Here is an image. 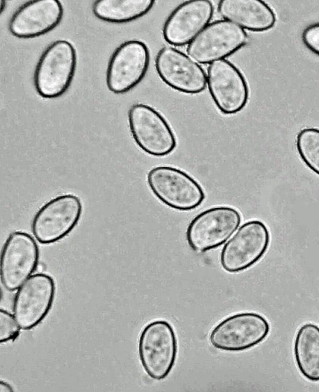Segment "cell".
<instances>
[{
    "instance_id": "obj_6",
    "label": "cell",
    "mask_w": 319,
    "mask_h": 392,
    "mask_svg": "<svg viewBox=\"0 0 319 392\" xmlns=\"http://www.w3.org/2000/svg\"><path fill=\"white\" fill-rule=\"evenodd\" d=\"M270 243L266 224L257 219L244 223L224 245L220 255L223 269L237 273L253 266L264 255Z\"/></svg>"
},
{
    "instance_id": "obj_10",
    "label": "cell",
    "mask_w": 319,
    "mask_h": 392,
    "mask_svg": "<svg viewBox=\"0 0 319 392\" xmlns=\"http://www.w3.org/2000/svg\"><path fill=\"white\" fill-rule=\"evenodd\" d=\"M40 250L28 233L16 231L6 238L0 257V278L4 287L17 290L36 270Z\"/></svg>"
},
{
    "instance_id": "obj_22",
    "label": "cell",
    "mask_w": 319,
    "mask_h": 392,
    "mask_svg": "<svg viewBox=\"0 0 319 392\" xmlns=\"http://www.w3.org/2000/svg\"><path fill=\"white\" fill-rule=\"evenodd\" d=\"M301 39L308 50L319 56V22L308 25L302 32Z\"/></svg>"
},
{
    "instance_id": "obj_18",
    "label": "cell",
    "mask_w": 319,
    "mask_h": 392,
    "mask_svg": "<svg viewBox=\"0 0 319 392\" xmlns=\"http://www.w3.org/2000/svg\"><path fill=\"white\" fill-rule=\"evenodd\" d=\"M296 364L306 379L319 381V327L313 323L302 325L293 342Z\"/></svg>"
},
{
    "instance_id": "obj_13",
    "label": "cell",
    "mask_w": 319,
    "mask_h": 392,
    "mask_svg": "<svg viewBox=\"0 0 319 392\" xmlns=\"http://www.w3.org/2000/svg\"><path fill=\"white\" fill-rule=\"evenodd\" d=\"M207 85L216 106L225 115L240 112L248 102L250 91L245 77L235 64L227 59L209 64Z\"/></svg>"
},
{
    "instance_id": "obj_17",
    "label": "cell",
    "mask_w": 319,
    "mask_h": 392,
    "mask_svg": "<svg viewBox=\"0 0 319 392\" xmlns=\"http://www.w3.org/2000/svg\"><path fill=\"white\" fill-rule=\"evenodd\" d=\"M218 11L224 20L252 32H264L276 21L272 8L262 0H221Z\"/></svg>"
},
{
    "instance_id": "obj_2",
    "label": "cell",
    "mask_w": 319,
    "mask_h": 392,
    "mask_svg": "<svg viewBox=\"0 0 319 392\" xmlns=\"http://www.w3.org/2000/svg\"><path fill=\"white\" fill-rule=\"evenodd\" d=\"M76 51L68 41L58 40L42 53L35 69L34 86L39 96L56 98L69 87L75 73Z\"/></svg>"
},
{
    "instance_id": "obj_9",
    "label": "cell",
    "mask_w": 319,
    "mask_h": 392,
    "mask_svg": "<svg viewBox=\"0 0 319 392\" xmlns=\"http://www.w3.org/2000/svg\"><path fill=\"white\" fill-rule=\"evenodd\" d=\"M247 39L245 30L236 23L224 19L215 21L188 45L186 53L197 63L211 64L236 52Z\"/></svg>"
},
{
    "instance_id": "obj_5",
    "label": "cell",
    "mask_w": 319,
    "mask_h": 392,
    "mask_svg": "<svg viewBox=\"0 0 319 392\" xmlns=\"http://www.w3.org/2000/svg\"><path fill=\"white\" fill-rule=\"evenodd\" d=\"M128 121L131 136L145 153L156 157L171 154L177 146V139L165 118L155 108L142 103L133 105Z\"/></svg>"
},
{
    "instance_id": "obj_16",
    "label": "cell",
    "mask_w": 319,
    "mask_h": 392,
    "mask_svg": "<svg viewBox=\"0 0 319 392\" xmlns=\"http://www.w3.org/2000/svg\"><path fill=\"white\" fill-rule=\"evenodd\" d=\"M63 13L58 0L29 1L11 16L9 31L18 38L39 37L53 30L60 23Z\"/></svg>"
},
{
    "instance_id": "obj_15",
    "label": "cell",
    "mask_w": 319,
    "mask_h": 392,
    "mask_svg": "<svg viewBox=\"0 0 319 392\" xmlns=\"http://www.w3.org/2000/svg\"><path fill=\"white\" fill-rule=\"evenodd\" d=\"M213 15V6L208 0H191L181 3L164 23V40L176 47L189 44L208 25Z\"/></svg>"
},
{
    "instance_id": "obj_11",
    "label": "cell",
    "mask_w": 319,
    "mask_h": 392,
    "mask_svg": "<svg viewBox=\"0 0 319 392\" xmlns=\"http://www.w3.org/2000/svg\"><path fill=\"white\" fill-rule=\"evenodd\" d=\"M54 279L45 273L32 275L18 289L13 302V315L21 329L38 325L49 313L55 296Z\"/></svg>"
},
{
    "instance_id": "obj_12",
    "label": "cell",
    "mask_w": 319,
    "mask_h": 392,
    "mask_svg": "<svg viewBox=\"0 0 319 392\" xmlns=\"http://www.w3.org/2000/svg\"><path fill=\"white\" fill-rule=\"evenodd\" d=\"M150 64L147 45L138 40L121 44L112 54L106 70V85L115 94H123L144 78Z\"/></svg>"
},
{
    "instance_id": "obj_14",
    "label": "cell",
    "mask_w": 319,
    "mask_h": 392,
    "mask_svg": "<svg viewBox=\"0 0 319 392\" xmlns=\"http://www.w3.org/2000/svg\"><path fill=\"white\" fill-rule=\"evenodd\" d=\"M155 67L164 83L181 93L198 94L207 84V76L202 67L172 47L160 49L155 58Z\"/></svg>"
},
{
    "instance_id": "obj_24",
    "label": "cell",
    "mask_w": 319,
    "mask_h": 392,
    "mask_svg": "<svg viewBox=\"0 0 319 392\" xmlns=\"http://www.w3.org/2000/svg\"><path fill=\"white\" fill-rule=\"evenodd\" d=\"M0 2H1V12L4 9V6L6 4H5V1L4 0H1Z\"/></svg>"
},
{
    "instance_id": "obj_4",
    "label": "cell",
    "mask_w": 319,
    "mask_h": 392,
    "mask_svg": "<svg viewBox=\"0 0 319 392\" xmlns=\"http://www.w3.org/2000/svg\"><path fill=\"white\" fill-rule=\"evenodd\" d=\"M82 213L79 197L74 194L58 195L45 202L35 214L31 231L41 244L56 243L76 227Z\"/></svg>"
},
{
    "instance_id": "obj_20",
    "label": "cell",
    "mask_w": 319,
    "mask_h": 392,
    "mask_svg": "<svg viewBox=\"0 0 319 392\" xmlns=\"http://www.w3.org/2000/svg\"><path fill=\"white\" fill-rule=\"evenodd\" d=\"M296 148L303 163L319 176V129H301L296 138Z\"/></svg>"
},
{
    "instance_id": "obj_3",
    "label": "cell",
    "mask_w": 319,
    "mask_h": 392,
    "mask_svg": "<svg viewBox=\"0 0 319 392\" xmlns=\"http://www.w3.org/2000/svg\"><path fill=\"white\" fill-rule=\"evenodd\" d=\"M147 183L157 199L176 210L196 209L206 197L203 188L192 176L173 166L151 168L147 175Z\"/></svg>"
},
{
    "instance_id": "obj_8",
    "label": "cell",
    "mask_w": 319,
    "mask_h": 392,
    "mask_svg": "<svg viewBox=\"0 0 319 392\" xmlns=\"http://www.w3.org/2000/svg\"><path fill=\"white\" fill-rule=\"evenodd\" d=\"M241 215L230 206H216L194 217L188 225L186 238L189 247L204 253L223 245L236 231Z\"/></svg>"
},
{
    "instance_id": "obj_1",
    "label": "cell",
    "mask_w": 319,
    "mask_h": 392,
    "mask_svg": "<svg viewBox=\"0 0 319 392\" xmlns=\"http://www.w3.org/2000/svg\"><path fill=\"white\" fill-rule=\"evenodd\" d=\"M175 331L165 320H155L142 330L138 343L140 364L151 379L160 381L172 371L177 356Z\"/></svg>"
},
{
    "instance_id": "obj_19",
    "label": "cell",
    "mask_w": 319,
    "mask_h": 392,
    "mask_svg": "<svg viewBox=\"0 0 319 392\" xmlns=\"http://www.w3.org/2000/svg\"><path fill=\"white\" fill-rule=\"evenodd\" d=\"M153 0H98L94 1V16L106 22L124 23L147 14L154 6Z\"/></svg>"
},
{
    "instance_id": "obj_21",
    "label": "cell",
    "mask_w": 319,
    "mask_h": 392,
    "mask_svg": "<svg viewBox=\"0 0 319 392\" xmlns=\"http://www.w3.org/2000/svg\"><path fill=\"white\" fill-rule=\"evenodd\" d=\"M14 316L3 309L0 310V342L13 341L18 338L20 329Z\"/></svg>"
},
{
    "instance_id": "obj_7",
    "label": "cell",
    "mask_w": 319,
    "mask_h": 392,
    "mask_svg": "<svg viewBox=\"0 0 319 392\" xmlns=\"http://www.w3.org/2000/svg\"><path fill=\"white\" fill-rule=\"evenodd\" d=\"M268 321L255 312L233 314L218 323L209 335L211 345L226 352H240L251 349L268 336Z\"/></svg>"
},
{
    "instance_id": "obj_23",
    "label": "cell",
    "mask_w": 319,
    "mask_h": 392,
    "mask_svg": "<svg viewBox=\"0 0 319 392\" xmlns=\"http://www.w3.org/2000/svg\"><path fill=\"white\" fill-rule=\"evenodd\" d=\"M13 389L9 384L4 381H0V392H11Z\"/></svg>"
}]
</instances>
